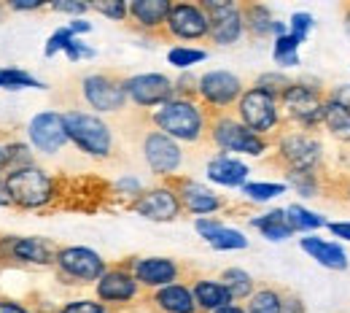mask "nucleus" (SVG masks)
<instances>
[{
    "mask_svg": "<svg viewBox=\"0 0 350 313\" xmlns=\"http://www.w3.org/2000/svg\"><path fill=\"white\" fill-rule=\"evenodd\" d=\"M65 184L68 179L46 171L38 162L5 173L11 205H14V211H25V214H44L51 208H59L62 200L68 197Z\"/></svg>",
    "mask_w": 350,
    "mask_h": 313,
    "instance_id": "nucleus-1",
    "label": "nucleus"
},
{
    "mask_svg": "<svg viewBox=\"0 0 350 313\" xmlns=\"http://www.w3.org/2000/svg\"><path fill=\"white\" fill-rule=\"evenodd\" d=\"M148 127L159 133L170 135L180 146H200L208 140L211 130V111L197 100V97H178L167 100L157 111L146 114Z\"/></svg>",
    "mask_w": 350,
    "mask_h": 313,
    "instance_id": "nucleus-2",
    "label": "nucleus"
},
{
    "mask_svg": "<svg viewBox=\"0 0 350 313\" xmlns=\"http://www.w3.org/2000/svg\"><path fill=\"white\" fill-rule=\"evenodd\" d=\"M326 143L321 133L299 127H283L272 138L269 160L283 173H326Z\"/></svg>",
    "mask_w": 350,
    "mask_h": 313,
    "instance_id": "nucleus-3",
    "label": "nucleus"
},
{
    "mask_svg": "<svg viewBox=\"0 0 350 313\" xmlns=\"http://www.w3.org/2000/svg\"><path fill=\"white\" fill-rule=\"evenodd\" d=\"M65 127H68L70 146L79 154L94 162H108L116 157V133L105 116L92 114L89 108H68Z\"/></svg>",
    "mask_w": 350,
    "mask_h": 313,
    "instance_id": "nucleus-4",
    "label": "nucleus"
},
{
    "mask_svg": "<svg viewBox=\"0 0 350 313\" xmlns=\"http://www.w3.org/2000/svg\"><path fill=\"white\" fill-rule=\"evenodd\" d=\"M329 87L318 76H299L291 82V87L280 95L283 119L288 127H299L310 133H321L323 105H326Z\"/></svg>",
    "mask_w": 350,
    "mask_h": 313,
    "instance_id": "nucleus-5",
    "label": "nucleus"
},
{
    "mask_svg": "<svg viewBox=\"0 0 350 313\" xmlns=\"http://www.w3.org/2000/svg\"><path fill=\"white\" fill-rule=\"evenodd\" d=\"M208 143L221 154H232L240 160H264L272 151V140L248 130L234 114H216L211 119Z\"/></svg>",
    "mask_w": 350,
    "mask_h": 313,
    "instance_id": "nucleus-6",
    "label": "nucleus"
},
{
    "mask_svg": "<svg viewBox=\"0 0 350 313\" xmlns=\"http://www.w3.org/2000/svg\"><path fill=\"white\" fill-rule=\"evenodd\" d=\"M59 246L44 235H8L0 232V268L54 270Z\"/></svg>",
    "mask_w": 350,
    "mask_h": 313,
    "instance_id": "nucleus-7",
    "label": "nucleus"
},
{
    "mask_svg": "<svg viewBox=\"0 0 350 313\" xmlns=\"http://www.w3.org/2000/svg\"><path fill=\"white\" fill-rule=\"evenodd\" d=\"M105 270H108V260L89 246H59L57 251L54 278L59 286H68V289L94 286Z\"/></svg>",
    "mask_w": 350,
    "mask_h": 313,
    "instance_id": "nucleus-8",
    "label": "nucleus"
},
{
    "mask_svg": "<svg viewBox=\"0 0 350 313\" xmlns=\"http://www.w3.org/2000/svg\"><path fill=\"white\" fill-rule=\"evenodd\" d=\"M248 130L262 135L267 140H272L275 135L286 127L283 119V108H280V97L267 95V92L256 90V87H245L240 103L232 111Z\"/></svg>",
    "mask_w": 350,
    "mask_h": 313,
    "instance_id": "nucleus-9",
    "label": "nucleus"
},
{
    "mask_svg": "<svg viewBox=\"0 0 350 313\" xmlns=\"http://www.w3.org/2000/svg\"><path fill=\"white\" fill-rule=\"evenodd\" d=\"M140 160L148 168V173L159 181H173L180 176V168L186 162V146H180L170 135L159 133L154 127H146L140 133Z\"/></svg>",
    "mask_w": 350,
    "mask_h": 313,
    "instance_id": "nucleus-10",
    "label": "nucleus"
},
{
    "mask_svg": "<svg viewBox=\"0 0 350 313\" xmlns=\"http://www.w3.org/2000/svg\"><path fill=\"white\" fill-rule=\"evenodd\" d=\"M92 292H94L92 297H97L111 313L132 311L140 303H146V292L135 281V275L124 260L116 265H108V270L100 275V281L92 286Z\"/></svg>",
    "mask_w": 350,
    "mask_h": 313,
    "instance_id": "nucleus-11",
    "label": "nucleus"
},
{
    "mask_svg": "<svg viewBox=\"0 0 350 313\" xmlns=\"http://www.w3.org/2000/svg\"><path fill=\"white\" fill-rule=\"evenodd\" d=\"M79 95L92 114L111 116V114H124L130 108L127 92H124V79L108 71H94L81 76L79 82Z\"/></svg>",
    "mask_w": 350,
    "mask_h": 313,
    "instance_id": "nucleus-12",
    "label": "nucleus"
},
{
    "mask_svg": "<svg viewBox=\"0 0 350 313\" xmlns=\"http://www.w3.org/2000/svg\"><path fill=\"white\" fill-rule=\"evenodd\" d=\"M165 41L175 46H191L211 38V16L200 0H175L165 22Z\"/></svg>",
    "mask_w": 350,
    "mask_h": 313,
    "instance_id": "nucleus-13",
    "label": "nucleus"
},
{
    "mask_svg": "<svg viewBox=\"0 0 350 313\" xmlns=\"http://www.w3.org/2000/svg\"><path fill=\"white\" fill-rule=\"evenodd\" d=\"M245 92V82L226 68H211L200 73V84H197V100L211 111V116L216 114H232L234 105L240 103Z\"/></svg>",
    "mask_w": 350,
    "mask_h": 313,
    "instance_id": "nucleus-14",
    "label": "nucleus"
},
{
    "mask_svg": "<svg viewBox=\"0 0 350 313\" xmlns=\"http://www.w3.org/2000/svg\"><path fill=\"white\" fill-rule=\"evenodd\" d=\"M127 211H132L135 216H140L146 222L157 224L178 222L183 216V205H180V197L175 192L173 181H157L154 186H146L143 195L127 205Z\"/></svg>",
    "mask_w": 350,
    "mask_h": 313,
    "instance_id": "nucleus-15",
    "label": "nucleus"
},
{
    "mask_svg": "<svg viewBox=\"0 0 350 313\" xmlns=\"http://www.w3.org/2000/svg\"><path fill=\"white\" fill-rule=\"evenodd\" d=\"M202 8L211 16V44L219 49L237 46L243 38H248L245 33V19H243V3L237 0H200Z\"/></svg>",
    "mask_w": 350,
    "mask_h": 313,
    "instance_id": "nucleus-16",
    "label": "nucleus"
},
{
    "mask_svg": "<svg viewBox=\"0 0 350 313\" xmlns=\"http://www.w3.org/2000/svg\"><path fill=\"white\" fill-rule=\"evenodd\" d=\"M124 92L132 108L151 114L175 97V82L167 73H132L124 76Z\"/></svg>",
    "mask_w": 350,
    "mask_h": 313,
    "instance_id": "nucleus-17",
    "label": "nucleus"
},
{
    "mask_svg": "<svg viewBox=\"0 0 350 313\" xmlns=\"http://www.w3.org/2000/svg\"><path fill=\"white\" fill-rule=\"evenodd\" d=\"M124 262L146 295H151L162 286L178 284V281H186V273H189L183 262H178L173 257H157V254L154 257H127Z\"/></svg>",
    "mask_w": 350,
    "mask_h": 313,
    "instance_id": "nucleus-18",
    "label": "nucleus"
},
{
    "mask_svg": "<svg viewBox=\"0 0 350 313\" xmlns=\"http://www.w3.org/2000/svg\"><path fill=\"white\" fill-rule=\"evenodd\" d=\"M173 186L180 197V205H183V214L194 216V219H202V216H216L229 211V200L219 195L211 184L200 179H191V176H175Z\"/></svg>",
    "mask_w": 350,
    "mask_h": 313,
    "instance_id": "nucleus-19",
    "label": "nucleus"
},
{
    "mask_svg": "<svg viewBox=\"0 0 350 313\" xmlns=\"http://www.w3.org/2000/svg\"><path fill=\"white\" fill-rule=\"evenodd\" d=\"M25 135H27V143L36 149V154L57 157V154L70 143L68 127H65V111H54V108L38 111V114L27 122Z\"/></svg>",
    "mask_w": 350,
    "mask_h": 313,
    "instance_id": "nucleus-20",
    "label": "nucleus"
},
{
    "mask_svg": "<svg viewBox=\"0 0 350 313\" xmlns=\"http://www.w3.org/2000/svg\"><path fill=\"white\" fill-rule=\"evenodd\" d=\"M205 179L211 186H221V189H243L251 181V165L240 157L232 154H211L205 162Z\"/></svg>",
    "mask_w": 350,
    "mask_h": 313,
    "instance_id": "nucleus-21",
    "label": "nucleus"
},
{
    "mask_svg": "<svg viewBox=\"0 0 350 313\" xmlns=\"http://www.w3.org/2000/svg\"><path fill=\"white\" fill-rule=\"evenodd\" d=\"M299 251L310 257L315 265L332 273H345L350 268V254L348 249L340 240H329L321 235H302L299 238Z\"/></svg>",
    "mask_w": 350,
    "mask_h": 313,
    "instance_id": "nucleus-22",
    "label": "nucleus"
},
{
    "mask_svg": "<svg viewBox=\"0 0 350 313\" xmlns=\"http://www.w3.org/2000/svg\"><path fill=\"white\" fill-rule=\"evenodd\" d=\"M173 0H130V25L140 36L162 38Z\"/></svg>",
    "mask_w": 350,
    "mask_h": 313,
    "instance_id": "nucleus-23",
    "label": "nucleus"
},
{
    "mask_svg": "<svg viewBox=\"0 0 350 313\" xmlns=\"http://www.w3.org/2000/svg\"><path fill=\"white\" fill-rule=\"evenodd\" d=\"M146 305H148L151 313H200L197 303H194V292H191L189 278L146 295Z\"/></svg>",
    "mask_w": 350,
    "mask_h": 313,
    "instance_id": "nucleus-24",
    "label": "nucleus"
},
{
    "mask_svg": "<svg viewBox=\"0 0 350 313\" xmlns=\"http://www.w3.org/2000/svg\"><path fill=\"white\" fill-rule=\"evenodd\" d=\"M189 284H191L194 303H197V311L200 313H216L234 303L229 289L224 286V281H221L219 275H191Z\"/></svg>",
    "mask_w": 350,
    "mask_h": 313,
    "instance_id": "nucleus-25",
    "label": "nucleus"
},
{
    "mask_svg": "<svg viewBox=\"0 0 350 313\" xmlns=\"http://www.w3.org/2000/svg\"><path fill=\"white\" fill-rule=\"evenodd\" d=\"M248 227L256 229L264 240L269 243H286L294 238V229L288 224L286 208H267L262 214H251L248 216Z\"/></svg>",
    "mask_w": 350,
    "mask_h": 313,
    "instance_id": "nucleus-26",
    "label": "nucleus"
},
{
    "mask_svg": "<svg viewBox=\"0 0 350 313\" xmlns=\"http://www.w3.org/2000/svg\"><path fill=\"white\" fill-rule=\"evenodd\" d=\"M321 133L329 135L334 143L350 146V105L329 97L326 92V105H323V119H321Z\"/></svg>",
    "mask_w": 350,
    "mask_h": 313,
    "instance_id": "nucleus-27",
    "label": "nucleus"
},
{
    "mask_svg": "<svg viewBox=\"0 0 350 313\" xmlns=\"http://www.w3.org/2000/svg\"><path fill=\"white\" fill-rule=\"evenodd\" d=\"M243 19H245V33L254 41H272V25H275V11L264 3H243Z\"/></svg>",
    "mask_w": 350,
    "mask_h": 313,
    "instance_id": "nucleus-28",
    "label": "nucleus"
},
{
    "mask_svg": "<svg viewBox=\"0 0 350 313\" xmlns=\"http://www.w3.org/2000/svg\"><path fill=\"white\" fill-rule=\"evenodd\" d=\"M286 216H288L294 235H318L321 229L329 227V219L321 211L305 205V203H288L286 205Z\"/></svg>",
    "mask_w": 350,
    "mask_h": 313,
    "instance_id": "nucleus-29",
    "label": "nucleus"
},
{
    "mask_svg": "<svg viewBox=\"0 0 350 313\" xmlns=\"http://www.w3.org/2000/svg\"><path fill=\"white\" fill-rule=\"evenodd\" d=\"M283 181H286L288 192H294L299 200L323 197L332 186V179L326 173H283Z\"/></svg>",
    "mask_w": 350,
    "mask_h": 313,
    "instance_id": "nucleus-30",
    "label": "nucleus"
},
{
    "mask_svg": "<svg viewBox=\"0 0 350 313\" xmlns=\"http://www.w3.org/2000/svg\"><path fill=\"white\" fill-rule=\"evenodd\" d=\"M219 278L224 281V286L229 289L234 303H248L251 295L259 289V281L254 278V273L245 268H224L219 273Z\"/></svg>",
    "mask_w": 350,
    "mask_h": 313,
    "instance_id": "nucleus-31",
    "label": "nucleus"
},
{
    "mask_svg": "<svg viewBox=\"0 0 350 313\" xmlns=\"http://www.w3.org/2000/svg\"><path fill=\"white\" fill-rule=\"evenodd\" d=\"M286 303V289L272 286V284H259V289L251 295V300L245 303L248 313H283Z\"/></svg>",
    "mask_w": 350,
    "mask_h": 313,
    "instance_id": "nucleus-32",
    "label": "nucleus"
},
{
    "mask_svg": "<svg viewBox=\"0 0 350 313\" xmlns=\"http://www.w3.org/2000/svg\"><path fill=\"white\" fill-rule=\"evenodd\" d=\"M299 49H302V41L297 38V36H283V38H275L272 41V62H275V68L278 71H294V68H299L302 65V54H299Z\"/></svg>",
    "mask_w": 350,
    "mask_h": 313,
    "instance_id": "nucleus-33",
    "label": "nucleus"
},
{
    "mask_svg": "<svg viewBox=\"0 0 350 313\" xmlns=\"http://www.w3.org/2000/svg\"><path fill=\"white\" fill-rule=\"evenodd\" d=\"M286 192H288L286 181H254V179L240 189V195H243L245 203H251V205H267V203L283 197Z\"/></svg>",
    "mask_w": 350,
    "mask_h": 313,
    "instance_id": "nucleus-34",
    "label": "nucleus"
},
{
    "mask_svg": "<svg viewBox=\"0 0 350 313\" xmlns=\"http://www.w3.org/2000/svg\"><path fill=\"white\" fill-rule=\"evenodd\" d=\"M0 90L19 92V90H49V84L33 76L25 68H3L0 65Z\"/></svg>",
    "mask_w": 350,
    "mask_h": 313,
    "instance_id": "nucleus-35",
    "label": "nucleus"
},
{
    "mask_svg": "<svg viewBox=\"0 0 350 313\" xmlns=\"http://www.w3.org/2000/svg\"><path fill=\"white\" fill-rule=\"evenodd\" d=\"M205 243H208L213 251H245V249L251 246L248 235H245L243 229L232 227V224H224L219 232H216L213 238H208Z\"/></svg>",
    "mask_w": 350,
    "mask_h": 313,
    "instance_id": "nucleus-36",
    "label": "nucleus"
},
{
    "mask_svg": "<svg viewBox=\"0 0 350 313\" xmlns=\"http://www.w3.org/2000/svg\"><path fill=\"white\" fill-rule=\"evenodd\" d=\"M36 149L22 138H5V173L16 168L36 165Z\"/></svg>",
    "mask_w": 350,
    "mask_h": 313,
    "instance_id": "nucleus-37",
    "label": "nucleus"
},
{
    "mask_svg": "<svg viewBox=\"0 0 350 313\" xmlns=\"http://www.w3.org/2000/svg\"><path fill=\"white\" fill-rule=\"evenodd\" d=\"M143 189H146V184L137 179L135 173H124V176H119L116 181L108 184V197L119 200L122 208H127L132 200H137L143 195Z\"/></svg>",
    "mask_w": 350,
    "mask_h": 313,
    "instance_id": "nucleus-38",
    "label": "nucleus"
},
{
    "mask_svg": "<svg viewBox=\"0 0 350 313\" xmlns=\"http://www.w3.org/2000/svg\"><path fill=\"white\" fill-rule=\"evenodd\" d=\"M205 60H208V51L200 46H170L167 49V65H173L178 73H186Z\"/></svg>",
    "mask_w": 350,
    "mask_h": 313,
    "instance_id": "nucleus-39",
    "label": "nucleus"
},
{
    "mask_svg": "<svg viewBox=\"0 0 350 313\" xmlns=\"http://www.w3.org/2000/svg\"><path fill=\"white\" fill-rule=\"evenodd\" d=\"M291 76L286 73V71H278V68H269V71H262L256 79H254V84L251 87H256V90L267 92V95H275V97H280L283 92L291 87Z\"/></svg>",
    "mask_w": 350,
    "mask_h": 313,
    "instance_id": "nucleus-40",
    "label": "nucleus"
},
{
    "mask_svg": "<svg viewBox=\"0 0 350 313\" xmlns=\"http://www.w3.org/2000/svg\"><path fill=\"white\" fill-rule=\"evenodd\" d=\"M92 11L105 16L108 22H130V3L127 0H97V3H92Z\"/></svg>",
    "mask_w": 350,
    "mask_h": 313,
    "instance_id": "nucleus-41",
    "label": "nucleus"
},
{
    "mask_svg": "<svg viewBox=\"0 0 350 313\" xmlns=\"http://www.w3.org/2000/svg\"><path fill=\"white\" fill-rule=\"evenodd\" d=\"M54 313H111L97 297H70V300H62Z\"/></svg>",
    "mask_w": 350,
    "mask_h": 313,
    "instance_id": "nucleus-42",
    "label": "nucleus"
},
{
    "mask_svg": "<svg viewBox=\"0 0 350 313\" xmlns=\"http://www.w3.org/2000/svg\"><path fill=\"white\" fill-rule=\"evenodd\" d=\"M286 22H288V33L297 36L302 44L312 36V30H315V25H318V19H315L310 11H294Z\"/></svg>",
    "mask_w": 350,
    "mask_h": 313,
    "instance_id": "nucleus-43",
    "label": "nucleus"
},
{
    "mask_svg": "<svg viewBox=\"0 0 350 313\" xmlns=\"http://www.w3.org/2000/svg\"><path fill=\"white\" fill-rule=\"evenodd\" d=\"M49 11L65 14L70 19H81V16H87L89 11H92V3H84V0H51Z\"/></svg>",
    "mask_w": 350,
    "mask_h": 313,
    "instance_id": "nucleus-44",
    "label": "nucleus"
},
{
    "mask_svg": "<svg viewBox=\"0 0 350 313\" xmlns=\"http://www.w3.org/2000/svg\"><path fill=\"white\" fill-rule=\"evenodd\" d=\"M76 36L68 30V25H62V27H57L49 38H46V46H44V54L46 57H57V54H65V49L68 44L73 41Z\"/></svg>",
    "mask_w": 350,
    "mask_h": 313,
    "instance_id": "nucleus-45",
    "label": "nucleus"
},
{
    "mask_svg": "<svg viewBox=\"0 0 350 313\" xmlns=\"http://www.w3.org/2000/svg\"><path fill=\"white\" fill-rule=\"evenodd\" d=\"M173 82H175V95H178V97H197L200 73H194V71H186V73H178Z\"/></svg>",
    "mask_w": 350,
    "mask_h": 313,
    "instance_id": "nucleus-46",
    "label": "nucleus"
},
{
    "mask_svg": "<svg viewBox=\"0 0 350 313\" xmlns=\"http://www.w3.org/2000/svg\"><path fill=\"white\" fill-rule=\"evenodd\" d=\"M65 57L70 60V62H84V60H94L97 57V51H94V46H89L84 38H73L68 49H65Z\"/></svg>",
    "mask_w": 350,
    "mask_h": 313,
    "instance_id": "nucleus-47",
    "label": "nucleus"
},
{
    "mask_svg": "<svg viewBox=\"0 0 350 313\" xmlns=\"http://www.w3.org/2000/svg\"><path fill=\"white\" fill-rule=\"evenodd\" d=\"M221 227H224V219H219V216H202V219H194V232H197L202 240L213 238Z\"/></svg>",
    "mask_w": 350,
    "mask_h": 313,
    "instance_id": "nucleus-48",
    "label": "nucleus"
},
{
    "mask_svg": "<svg viewBox=\"0 0 350 313\" xmlns=\"http://www.w3.org/2000/svg\"><path fill=\"white\" fill-rule=\"evenodd\" d=\"M0 313H38V311H36V305H30V303H25V300L0 295Z\"/></svg>",
    "mask_w": 350,
    "mask_h": 313,
    "instance_id": "nucleus-49",
    "label": "nucleus"
},
{
    "mask_svg": "<svg viewBox=\"0 0 350 313\" xmlns=\"http://www.w3.org/2000/svg\"><path fill=\"white\" fill-rule=\"evenodd\" d=\"M5 8L8 11H16V14H30V11H44V8H49V3H44V0H8Z\"/></svg>",
    "mask_w": 350,
    "mask_h": 313,
    "instance_id": "nucleus-50",
    "label": "nucleus"
},
{
    "mask_svg": "<svg viewBox=\"0 0 350 313\" xmlns=\"http://www.w3.org/2000/svg\"><path fill=\"white\" fill-rule=\"evenodd\" d=\"M332 232V238H337L340 243H350V219H337V222H329L326 227Z\"/></svg>",
    "mask_w": 350,
    "mask_h": 313,
    "instance_id": "nucleus-51",
    "label": "nucleus"
},
{
    "mask_svg": "<svg viewBox=\"0 0 350 313\" xmlns=\"http://www.w3.org/2000/svg\"><path fill=\"white\" fill-rule=\"evenodd\" d=\"M283 313H307L305 300H302L299 295H294V292H288V289H286V303H283Z\"/></svg>",
    "mask_w": 350,
    "mask_h": 313,
    "instance_id": "nucleus-52",
    "label": "nucleus"
},
{
    "mask_svg": "<svg viewBox=\"0 0 350 313\" xmlns=\"http://www.w3.org/2000/svg\"><path fill=\"white\" fill-rule=\"evenodd\" d=\"M68 30H70L76 38H84V36L92 33V22H89L87 16H81V19H70V22H68Z\"/></svg>",
    "mask_w": 350,
    "mask_h": 313,
    "instance_id": "nucleus-53",
    "label": "nucleus"
},
{
    "mask_svg": "<svg viewBox=\"0 0 350 313\" xmlns=\"http://www.w3.org/2000/svg\"><path fill=\"white\" fill-rule=\"evenodd\" d=\"M329 97H334V100H340V103L350 105V84H337V87H329Z\"/></svg>",
    "mask_w": 350,
    "mask_h": 313,
    "instance_id": "nucleus-54",
    "label": "nucleus"
},
{
    "mask_svg": "<svg viewBox=\"0 0 350 313\" xmlns=\"http://www.w3.org/2000/svg\"><path fill=\"white\" fill-rule=\"evenodd\" d=\"M337 192H340V197L350 205V173L345 176V179L337 181Z\"/></svg>",
    "mask_w": 350,
    "mask_h": 313,
    "instance_id": "nucleus-55",
    "label": "nucleus"
},
{
    "mask_svg": "<svg viewBox=\"0 0 350 313\" xmlns=\"http://www.w3.org/2000/svg\"><path fill=\"white\" fill-rule=\"evenodd\" d=\"M283 36H288V22L275 19V25H272V41H275V38H283Z\"/></svg>",
    "mask_w": 350,
    "mask_h": 313,
    "instance_id": "nucleus-56",
    "label": "nucleus"
},
{
    "mask_svg": "<svg viewBox=\"0 0 350 313\" xmlns=\"http://www.w3.org/2000/svg\"><path fill=\"white\" fill-rule=\"evenodd\" d=\"M0 208H14L11 197H8V186H5V176H0Z\"/></svg>",
    "mask_w": 350,
    "mask_h": 313,
    "instance_id": "nucleus-57",
    "label": "nucleus"
},
{
    "mask_svg": "<svg viewBox=\"0 0 350 313\" xmlns=\"http://www.w3.org/2000/svg\"><path fill=\"white\" fill-rule=\"evenodd\" d=\"M216 313H248V311H245V303H232V305H226V308H221Z\"/></svg>",
    "mask_w": 350,
    "mask_h": 313,
    "instance_id": "nucleus-58",
    "label": "nucleus"
},
{
    "mask_svg": "<svg viewBox=\"0 0 350 313\" xmlns=\"http://www.w3.org/2000/svg\"><path fill=\"white\" fill-rule=\"evenodd\" d=\"M0 176H5V138L0 135Z\"/></svg>",
    "mask_w": 350,
    "mask_h": 313,
    "instance_id": "nucleus-59",
    "label": "nucleus"
},
{
    "mask_svg": "<svg viewBox=\"0 0 350 313\" xmlns=\"http://www.w3.org/2000/svg\"><path fill=\"white\" fill-rule=\"evenodd\" d=\"M342 27H345V33H348L350 38V3L345 5V16H342Z\"/></svg>",
    "mask_w": 350,
    "mask_h": 313,
    "instance_id": "nucleus-60",
    "label": "nucleus"
}]
</instances>
